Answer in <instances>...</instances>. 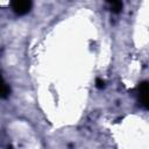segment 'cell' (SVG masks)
Segmentation results:
<instances>
[{
	"mask_svg": "<svg viewBox=\"0 0 149 149\" xmlns=\"http://www.w3.org/2000/svg\"><path fill=\"white\" fill-rule=\"evenodd\" d=\"M31 6H33L31 1H28V0H17V1L10 2V7L13 12L17 15H24L29 13L31 9Z\"/></svg>",
	"mask_w": 149,
	"mask_h": 149,
	"instance_id": "obj_1",
	"label": "cell"
},
{
	"mask_svg": "<svg viewBox=\"0 0 149 149\" xmlns=\"http://www.w3.org/2000/svg\"><path fill=\"white\" fill-rule=\"evenodd\" d=\"M137 90H139V101H140V104L144 108H148V91H149L148 81H142L139 85Z\"/></svg>",
	"mask_w": 149,
	"mask_h": 149,
	"instance_id": "obj_2",
	"label": "cell"
},
{
	"mask_svg": "<svg viewBox=\"0 0 149 149\" xmlns=\"http://www.w3.org/2000/svg\"><path fill=\"white\" fill-rule=\"evenodd\" d=\"M9 92H10L9 86L6 84L2 76L0 74V98H7L9 95Z\"/></svg>",
	"mask_w": 149,
	"mask_h": 149,
	"instance_id": "obj_3",
	"label": "cell"
},
{
	"mask_svg": "<svg viewBox=\"0 0 149 149\" xmlns=\"http://www.w3.org/2000/svg\"><path fill=\"white\" fill-rule=\"evenodd\" d=\"M108 6L113 13H120L122 9V2L121 1H109Z\"/></svg>",
	"mask_w": 149,
	"mask_h": 149,
	"instance_id": "obj_4",
	"label": "cell"
},
{
	"mask_svg": "<svg viewBox=\"0 0 149 149\" xmlns=\"http://www.w3.org/2000/svg\"><path fill=\"white\" fill-rule=\"evenodd\" d=\"M95 86H97L98 88H104V87H105V81H104L102 79L98 78V79L95 80Z\"/></svg>",
	"mask_w": 149,
	"mask_h": 149,
	"instance_id": "obj_5",
	"label": "cell"
}]
</instances>
